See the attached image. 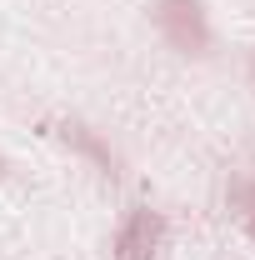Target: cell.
I'll return each mask as SVG.
<instances>
[{
  "label": "cell",
  "mask_w": 255,
  "mask_h": 260,
  "mask_svg": "<svg viewBox=\"0 0 255 260\" xmlns=\"http://www.w3.org/2000/svg\"><path fill=\"white\" fill-rule=\"evenodd\" d=\"M250 210H255V190H250Z\"/></svg>",
  "instance_id": "5"
},
{
  "label": "cell",
  "mask_w": 255,
  "mask_h": 260,
  "mask_svg": "<svg viewBox=\"0 0 255 260\" xmlns=\"http://www.w3.org/2000/svg\"><path fill=\"white\" fill-rule=\"evenodd\" d=\"M60 140H65V145H75L80 155H90L105 175H115V155H110V150L95 140V130H85V125H75V120H70V125H60Z\"/></svg>",
  "instance_id": "3"
},
{
  "label": "cell",
  "mask_w": 255,
  "mask_h": 260,
  "mask_svg": "<svg viewBox=\"0 0 255 260\" xmlns=\"http://www.w3.org/2000/svg\"><path fill=\"white\" fill-rule=\"evenodd\" d=\"M160 245H165V220L160 210H130L125 225L115 230V260H160Z\"/></svg>",
  "instance_id": "2"
},
{
  "label": "cell",
  "mask_w": 255,
  "mask_h": 260,
  "mask_svg": "<svg viewBox=\"0 0 255 260\" xmlns=\"http://www.w3.org/2000/svg\"><path fill=\"white\" fill-rule=\"evenodd\" d=\"M250 235H255V215H250Z\"/></svg>",
  "instance_id": "4"
},
{
  "label": "cell",
  "mask_w": 255,
  "mask_h": 260,
  "mask_svg": "<svg viewBox=\"0 0 255 260\" xmlns=\"http://www.w3.org/2000/svg\"><path fill=\"white\" fill-rule=\"evenodd\" d=\"M0 170H5V160H0Z\"/></svg>",
  "instance_id": "6"
},
{
  "label": "cell",
  "mask_w": 255,
  "mask_h": 260,
  "mask_svg": "<svg viewBox=\"0 0 255 260\" xmlns=\"http://www.w3.org/2000/svg\"><path fill=\"white\" fill-rule=\"evenodd\" d=\"M155 25L180 55H205V45H210V20H205L200 0H160Z\"/></svg>",
  "instance_id": "1"
}]
</instances>
